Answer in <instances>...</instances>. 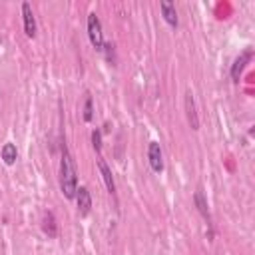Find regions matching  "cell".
<instances>
[{"mask_svg": "<svg viewBox=\"0 0 255 255\" xmlns=\"http://www.w3.org/2000/svg\"><path fill=\"white\" fill-rule=\"evenodd\" d=\"M60 189L66 199H74L78 191V169L72 153L68 151L66 143L62 145V161H60Z\"/></svg>", "mask_w": 255, "mask_h": 255, "instance_id": "cell-1", "label": "cell"}, {"mask_svg": "<svg viewBox=\"0 0 255 255\" xmlns=\"http://www.w3.org/2000/svg\"><path fill=\"white\" fill-rule=\"evenodd\" d=\"M88 38L92 42V46L98 50V52H104V34H102V22L100 18L96 16V12H90L88 14Z\"/></svg>", "mask_w": 255, "mask_h": 255, "instance_id": "cell-2", "label": "cell"}, {"mask_svg": "<svg viewBox=\"0 0 255 255\" xmlns=\"http://www.w3.org/2000/svg\"><path fill=\"white\" fill-rule=\"evenodd\" d=\"M251 58H253V48H245V50H243V52L233 60L231 70H229V74H231V80H233V82H239V78H241V74H243L245 66L251 62Z\"/></svg>", "mask_w": 255, "mask_h": 255, "instance_id": "cell-3", "label": "cell"}, {"mask_svg": "<svg viewBox=\"0 0 255 255\" xmlns=\"http://www.w3.org/2000/svg\"><path fill=\"white\" fill-rule=\"evenodd\" d=\"M183 104H185L187 124H189V128H191L193 131H197V129H199V116H197L195 98H193V92H191V90H187V92H185V100H183Z\"/></svg>", "mask_w": 255, "mask_h": 255, "instance_id": "cell-4", "label": "cell"}, {"mask_svg": "<svg viewBox=\"0 0 255 255\" xmlns=\"http://www.w3.org/2000/svg\"><path fill=\"white\" fill-rule=\"evenodd\" d=\"M147 161H149V167L155 173L163 171V153H161V147H159V143L155 139L147 143Z\"/></svg>", "mask_w": 255, "mask_h": 255, "instance_id": "cell-5", "label": "cell"}, {"mask_svg": "<svg viewBox=\"0 0 255 255\" xmlns=\"http://www.w3.org/2000/svg\"><path fill=\"white\" fill-rule=\"evenodd\" d=\"M22 20H24V34L28 38L36 36V18L32 12V6L28 2H22Z\"/></svg>", "mask_w": 255, "mask_h": 255, "instance_id": "cell-6", "label": "cell"}, {"mask_svg": "<svg viewBox=\"0 0 255 255\" xmlns=\"http://www.w3.org/2000/svg\"><path fill=\"white\" fill-rule=\"evenodd\" d=\"M159 10H161V16L163 20L171 26V28H177L179 24V18H177V10H175V4L171 0H161L159 2Z\"/></svg>", "mask_w": 255, "mask_h": 255, "instance_id": "cell-7", "label": "cell"}, {"mask_svg": "<svg viewBox=\"0 0 255 255\" xmlns=\"http://www.w3.org/2000/svg\"><path fill=\"white\" fill-rule=\"evenodd\" d=\"M76 203H78V211L80 215H88L92 211V195L88 191V187H78L76 191Z\"/></svg>", "mask_w": 255, "mask_h": 255, "instance_id": "cell-8", "label": "cell"}, {"mask_svg": "<svg viewBox=\"0 0 255 255\" xmlns=\"http://www.w3.org/2000/svg\"><path fill=\"white\" fill-rule=\"evenodd\" d=\"M98 167H100V173H102V179H104V183H106L108 191H110L112 195H116V181H114L112 169H110V165L106 163V159H104L102 155L98 157Z\"/></svg>", "mask_w": 255, "mask_h": 255, "instance_id": "cell-9", "label": "cell"}, {"mask_svg": "<svg viewBox=\"0 0 255 255\" xmlns=\"http://www.w3.org/2000/svg\"><path fill=\"white\" fill-rule=\"evenodd\" d=\"M193 203H195L197 211L201 213V217H203V219L207 221V225L211 227V215H209L207 199H205V195H203V191H201V189H195V193H193Z\"/></svg>", "mask_w": 255, "mask_h": 255, "instance_id": "cell-10", "label": "cell"}, {"mask_svg": "<svg viewBox=\"0 0 255 255\" xmlns=\"http://www.w3.org/2000/svg\"><path fill=\"white\" fill-rule=\"evenodd\" d=\"M0 157H2V161H4L6 165H14L16 159H18V149H16V145H14L12 141H6V143L2 145V149H0Z\"/></svg>", "mask_w": 255, "mask_h": 255, "instance_id": "cell-11", "label": "cell"}, {"mask_svg": "<svg viewBox=\"0 0 255 255\" xmlns=\"http://www.w3.org/2000/svg\"><path fill=\"white\" fill-rule=\"evenodd\" d=\"M42 231L48 235V237H56L58 235V223H56V217L52 211H46L44 217H42Z\"/></svg>", "mask_w": 255, "mask_h": 255, "instance_id": "cell-12", "label": "cell"}, {"mask_svg": "<svg viewBox=\"0 0 255 255\" xmlns=\"http://www.w3.org/2000/svg\"><path fill=\"white\" fill-rule=\"evenodd\" d=\"M84 122H92L94 120V106H92V96L90 94H86V100H84Z\"/></svg>", "mask_w": 255, "mask_h": 255, "instance_id": "cell-13", "label": "cell"}, {"mask_svg": "<svg viewBox=\"0 0 255 255\" xmlns=\"http://www.w3.org/2000/svg\"><path fill=\"white\" fill-rule=\"evenodd\" d=\"M92 145H94L96 151L102 149V129H98V128L92 131Z\"/></svg>", "mask_w": 255, "mask_h": 255, "instance_id": "cell-14", "label": "cell"}]
</instances>
